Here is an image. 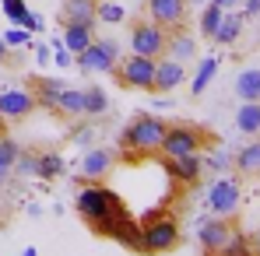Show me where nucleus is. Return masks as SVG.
<instances>
[{
  "label": "nucleus",
  "mask_w": 260,
  "mask_h": 256,
  "mask_svg": "<svg viewBox=\"0 0 260 256\" xmlns=\"http://www.w3.org/2000/svg\"><path fill=\"white\" fill-rule=\"evenodd\" d=\"M162 137H166V123L158 116H148L144 113V116L130 120V127L123 130L120 144H123V151H130V155H155L162 148Z\"/></svg>",
  "instance_id": "1"
},
{
  "label": "nucleus",
  "mask_w": 260,
  "mask_h": 256,
  "mask_svg": "<svg viewBox=\"0 0 260 256\" xmlns=\"http://www.w3.org/2000/svg\"><path fill=\"white\" fill-rule=\"evenodd\" d=\"M74 207H78V214L85 217L88 225H99L102 217L123 211V204L116 200V193L106 190V186H81L78 197H74Z\"/></svg>",
  "instance_id": "2"
},
{
  "label": "nucleus",
  "mask_w": 260,
  "mask_h": 256,
  "mask_svg": "<svg viewBox=\"0 0 260 256\" xmlns=\"http://www.w3.org/2000/svg\"><path fill=\"white\" fill-rule=\"evenodd\" d=\"M179 246V225L169 214H158L155 221L141 225V253H169Z\"/></svg>",
  "instance_id": "3"
},
{
  "label": "nucleus",
  "mask_w": 260,
  "mask_h": 256,
  "mask_svg": "<svg viewBox=\"0 0 260 256\" xmlns=\"http://www.w3.org/2000/svg\"><path fill=\"white\" fill-rule=\"evenodd\" d=\"M116 60H120V43L116 39H95L88 49H81L74 56V63L85 74H113L116 70Z\"/></svg>",
  "instance_id": "4"
},
{
  "label": "nucleus",
  "mask_w": 260,
  "mask_h": 256,
  "mask_svg": "<svg viewBox=\"0 0 260 256\" xmlns=\"http://www.w3.org/2000/svg\"><path fill=\"white\" fill-rule=\"evenodd\" d=\"M113 74L120 78V85H123V88H144V91H151L155 60H151V56H141V53H130L127 60H120V63H116V70H113Z\"/></svg>",
  "instance_id": "5"
},
{
  "label": "nucleus",
  "mask_w": 260,
  "mask_h": 256,
  "mask_svg": "<svg viewBox=\"0 0 260 256\" xmlns=\"http://www.w3.org/2000/svg\"><path fill=\"white\" fill-rule=\"evenodd\" d=\"M166 39H169V28H162L155 21H137L130 28V49L141 56H151V60L166 53Z\"/></svg>",
  "instance_id": "6"
},
{
  "label": "nucleus",
  "mask_w": 260,
  "mask_h": 256,
  "mask_svg": "<svg viewBox=\"0 0 260 256\" xmlns=\"http://www.w3.org/2000/svg\"><path fill=\"white\" fill-rule=\"evenodd\" d=\"M239 182L236 179H229V175H221V179H215L211 186H208V211L215 214V217H232V214L239 211Z\"/></svg>",
  "instance_id": "7"
},
{
  "label": "nucleus",
  "mask_w": 260,
  "mask_h": 256,
  "mask_svg": "<svg viewBox=\"0 0 260 256\" xmlns=\"http://www.w3.org/2000/svg\"><path fill=\"white\" fill-rule=\"evenodd\" d=\"M201 144H204V133L197 127H186V123H179V127H166V137H162V155L166 158H179V155H190V151H201Z\"/></svg>",
  "instance_id": "8"
},
{
  "label": "nucleus",
  "mask_w": 260,
  "mask_h": 256,
  "mask_svg": "<svg viewBox=\"0 0 260 256\" xmlns=\"http://www.w3.org/2000/svg\"><path fill=\"white\" fill-rule=\"evenodd\" d=\"M236 228L229 225V217H208V221H201L197 225V242H201V249L208 256H215L225 242H229V235H232Z\"/></svg>",
  "instance_id": "9"
},
{
  "label": "nucleus",
  "mask_w": 260,
  "mask_h": 256,
  "mask_svg": "<svg viewBox=\"0 0 260 256\" xmlns=\"http://www.w3.org/2000/svg\"><path fill=\"white\" fill-rule=\"evenodd\" d=\"M36 109V95L25 88H4L0 91V120H21Z\"/></svg>",
  "instance_id": "10"
},
{
  "label": "nucleus",
  "mask_w": 260,
  "mask_h": 256,
  "mask_svg": "<svg viewBox=\"0 0 260 256\" xmlns=\"http://www.w3.org/2000/svg\"><path fill=\"white\" fill-rule=\"evenodd\" d=\"M186 0H148V14H151V21L155 25H162V28H179L183 21H186Z\"/></svg>",
  "instance_id": "11"
},
{
  "label": "nucleus",
  "mask_w": 260,
  "mask_h": 256,
  "mask_svg": "<svg viewBox=\"0 0 260 256\" xmlns=\"http://www.w3.org/2000/svg\"><path fill=\"white\" fill-rule=\"evenodd\" d=\"M183 78H186V63H179V60H173V56H166V60H158V56H155V78H151V91L169 95L173 88L183 85Z\"/></svg>",
  "instance_id": "12"
},
{
  "label": "nucleus",
  "mask_w": 260,
  "mask_h": 256,
  "mask_svg": "<svg viewBox=\"0 0 260 256\" xmlns=\"http://www.w3.org/2000/svg\"><path fill=\"white\" fill-rule=\"evenodd\" d=\"M166 169L176 182H197L201 172H204V158H201V151H190V155H179V158H166Z\"/></svg>",
  "instance_id": "13"
},
{
  "label": "nucleus",
  "mask_w": 260,
  "mask_h": 256,
  "mask_svg": "<svg viewBox=\"0 0 260 256\" xmlns=\"http://www.w3.org/2000/svg\"><path fill=\"white\" fill-rule=\"evenodd\" d=\"M162 56H173L179 63H186V60L197 56V39H193L190 32H183V25H179V28H173V35L166 39V53H162Z\"/></svg>",
  "instance_id": "14"
},
{
  "label": "nucleus",
  "mask_w": 260,
  "mask_h": 256,
  "mask_svg": "<svg viewBox=\"0 0 260 256\" xmlns=\"http://www.w3.org/2000/svg\"><path fill=\"white\" fill-rule=\"evenodd\" d=\"M113 169V151H106V148H88L85 158H81V175L85 179H102V175H109Z\"/></svg>",
  "instance_id": "15"
},
{
  "label": "nucleus",
  "mask_w": 260,
  "mask_h": 256,
  "mask_svg": "<svg viewBox=\"0 0 260 256\" xmlns=\"http://www.w3.org/2000/svg\"><path fill=\"white\" fill-rule=\"evenodd\" d=\"M60 21L63 25H95V0H63Z\"/></svg>",
  "instance_id": "16"
},
{
  "label": "nucleus",
  "mask_w": 260,
  "mask_h": 256,
  "mask_svg": "<svg viewBox=\"0 0 260 256\" xmlns=\"http://www.w3.org/2000/svg\"><path fill=\"white\" fill-rule=\"evenodd\" d=\"M232 165L239 175H260V137H253L250 144H243L232 155Z\"/></svg>",
  "instance_id": "17"
},
{
  "label": "nucleus",
  "mask_w": 260,
  "mask_h": 256,
  "mask_svg": "<svg viewBox=\"0 0 260 256\" xmlns=\"http://www.w3.org/2000/svg\"><path fill=\"white\" fill-rule=\"evenodd\" d=\"M95 43V25H63V46L78 56L81 49Z\"/></svg>",
  "instance_id": "18"
},
{
  "label": "nucleus",
  "mask_w": 260,
  "mask_h": 256,
  "mask_svg": "<svg viewBox=\"0 0 260 256\" xmlns=\"http://www.w3.org/2000/svg\"><path fill=\"white\" fill-rule=\"evenodd\" d=\"M239 32H243V14H236V11H225L211 39H215L218 46H232L236 39H239Z\"/></svg>",
  "instance_id": "19"
},
{
  "label": "nucleus",
  "mask_w": 260,
  "mask_h": 256,
  "mask_svg": "<svg viewBox=\"0 0 260 256\" xmlns=\"http://www.w3.org/2000/svg\"><path fill=\"white\" fill-rule=\"evenodd\" d=\"M236 95L239 102H260V67H246L236 78Z\"/></svg>",
  "instance_id": "20"
},
{
  "label": "nucleus",
  "mask_w": 260,
  "mask_h": 256,
  "mask_svg": "<svg viewBox=\"0 0 260 256\" xmlns=\"http://www.w3.org/2000/svg\"><path fill=\"white\" fill-rule=\"evenodd\" d=\"M63 81L60 78H43V81H36V105H43V109H49V113H56V98H60V91H63Z\"/></svg>",
  "instance_id": "21"
},
{
  "label": "nucleus",
  "mask_w": 260,
  "mask_h": 256,
  "mask_svg": "<svg viewBox=\"0 0 260 256\" xmlns=\"http://www.w3.org/2000/svg\"><path fill=\"white\" fill-rule=\"evenodd\" d=\"M215 74H218V56H215V53L201 56L197 74H193V81H190V91H193V95H204V91H208V85L215 81Z\"/></svg>",
  "instance_id": "22"
},
{
  "label": "nucleus",
  "mask_w": 260,
  "mask_h": 256,
  "mask_svg": "<svg viewBox=\"0 0 260 256\" xmlns=\"http://www.w3.org/2000/svg\"><path fill=\"white\" fill-rule=\"evenodd\" d=\"M236 127L246 137H260V102H243L236 113Z\"/></svg>",
  "instance_id": "23"
},
{
  "label": "nucleus",
  "mask_w": 260,
  "mask_h": 256,
  "mask_svg": "<svg viewBox=\"0 0 260 256\" xmlns=\"http://www.w3.org/2000/svg\"><path fill=\"white\" fill-rule=\"evenodd\" d=\"M56 113H63V116H85V91L67 85L60 91V98H56Z\"/></svg>",
  "instance_id": "24"
},
{
  "label": "nucleus",
  "mask_w": 260,
  "mask_h": 256,
  "mask_svg": "<svg viewBox=\"0 0 260 256\" xmlns=\"http://www.w3.org/2000/svg\"><path fill=\"white\" fill-rule=\"evenodd\" d=\"M127 18V7L116 4V0H95V21H106V25H120Z\"/></svg>",
  "instance_id": "25"
},
{
  "label": "nucleus",
  "mask_w": 260,
  "mask_h": 256,
  "mask_svg": "<svg viewBox=\"0 0 260 256\" xmlns=\"http://www.w3.org/2000/svg\"><path fill=\"white\" fill-rule=\"evenodd\" d=\"M63 172H67V162H63L60 151H46V155H39V175H43V179H60Z\"/></svg>",
  "instance_id": "26"
},
{
  "label": "nucleus",
  "mask_w": 260,
  "mask_h": 256,
  "mask_svg": "<svg viewBox=\"0 0 260 256\" xmlns=\"http://www.w3.org/2000/svg\"><path fill=\"white\" fill-rule=\"evenodd\" d=\"M109 109V95H106V88L91 85L85 88V116H102Z\"/></svg>",
  "instance_id": "27"
},
{
  "label": "nucleus",
  "mask_w": 260,
  "mask_h": 256,
  "mask_svg": "<svg viewBox=\"0 0 260 256\" xmlns=\"http://www.w3.org/2000/svg\"><path fill=\"white\" fill-rule=\"evenodd\" d=\"M18 151H21V148H18V144H14L11 137H0V182H7V179H11Z\"/></svg>",
  "instance_id": "28"
},
{
  "label": "nucleus",
  "mask_w": 260,
  "mask_h": 256,
  "mask_svg": "<svg viewBox=\"0 0 260 256\" xmlns=\"http://www.w3.org/2000/svg\"><path fill=\"white\" fill-rule=\"evenodd\" d=\"M215 256H257V249L250 246V239H246L243 232H232V235H229V242H225Z\"/></svg>",
  "instance_id": "29"
},
{
  "label": "nucleus",
  "mask_w": 260,
  "mask_h": 256,
  "mask_svg": "<svg viewBox=\"0 0 260 256\" xmlns=\"http://www.w3.org/2000/svg\"><path fill=\"white\" fill-rule=\"evenodd\" d=\"M116 242L120 246H127V249H137L141 253V221H123V228L116 232Z\"/></svg>",
  "instance_id": "30"
},
{
  "label": "nucleus",
  "mask_w": 260,
  "mask_h": 256,
  "mask_svg": "<svg viewBox=\"0 0 260 256\" xmlns=\"http://www.w3.org/2000/svg\"><path fill=\"white\" fill-rule=\"evenodd\" d=\"M221 14H225V11H221L218 4H208V7L201 11V35H204V39H211V35H215V28H218V21H221Z\"/></svg>",
  "instance_id": "31"
},
{
  "label": "nucleus",
  "mask_w": 260,
  "mask_h": 256,
  "mask_svg": "<svg viewBox=\"0 0 260 256\" xmlns=\"http://www.w3.org/2000/svg\"><path fill=\"white\" fill-rule=\"evenodd\" d=\"M4 43H7V49H18V46H32V32H25L21 25H11V28L4 32Z\"/></svg>",
  "instance_id": "32"
},
{
  "label": "nucleus",
  "mask_w": 260,
  "mask_h": 256,
  "mask_svg": "<svg viewBox=\"0 0 260 256\" xmlns=\"http://www.w3.org/2000/svg\"><path fill=\"white\" fill-rule=\"evenodd\" d=\"M14 172H18V175H39V155H25V151H18V158H14Z\"/></svg>",
  "instance_id": "33"
},
{
  "label": "nucleus",
  "mask_w": 260,
  "mask_h": 256,
  "mask_svg": "<svg viewBox=\"0 0 260 256\" xmlns=\"http://www.w3.org/2000/svg\"><path fill=\"white\" fill-rule=\"evenodd\" d=\"M0 11H4V18H7L11 25H18V21L25 18L28 4H25V0H0Z\"/></svg>",
  "instance_id": "34"
},
{
  "label": "nucleus",
  "mask_w": 260,
  "mask_h": 256,
  "mask_svg": "<svg viewBox=\"0 0 260 256\" xmlns=\"http://www.w3.org/2000/svg\"><path fill=\"white\" fill-rule=\"evenodd\" d=\"M49 49H53V63L56 67H71L74 63V53L63 46V39H49Z\"/></svg>",
  "instance_id": "35"
},
{
  "label": "nucleus",
  "mask_w": 260,
  "mask_h": 256,
  "mask_svg": "<svg viewBox=\"0 0 260 256\" xmlns=\"http://www.w3.org/2000/svg\"><path fill=\"white\" fill-rule=\"evenodd\" d=\"M204 165H211V169H215V172H229V169H232V155L218 148V151H215V155H211V158H208V162H204Z\"/></svg>",
  "instance_id": "36"
},
{
  "label": "nucleus",
  "mask_w": 260,
  "mask_h": 256,
  "mask_svg": "<svg viewBox=\"0 0 260 256\" xmlns=\"http://www.w3.org/2000/svg\"><path fill=\"white\" fill-rule=\"evenodd\" d=\"M74 144L88 151V144H95V130H91V127H78V130H74Z\"/></svg>",
  "instance_id": "37"
},
{
  "label": "nucleus",
  "mask_w": 260,
  "mask_h": 256,
  "mask_svg": "<svg viewBox=\"0 0 260 256\" xmlns=\"http://www.w3.org/2000/svg\"><path fill=\"white\" fill-rule=\"evenodd\" d=\"M18 25H21L25 32H43V18H39V14H32V11H25V18H21Z\"/></svg>",
  "instance_id": "38"
},
{
  "label": "nucleus",
  "mask_w": 260,
  "mask_h": 256,
  "mask_svg": "<svg viewBox=\"0 0 260 256\" xmlns=\"http://www.w3.org/2000/svg\"><path fill=\"white\" fill-rule=\"evenodd\" d=\"M32 53H36V63H53V49H49V43L46 46H32Z\"/></svg>",
  "instance_id": "39"
},
{
  "label": "nucleus",
  "mask_w": 260,
  "mask_h": 256,
  "mask_svg": "<svg viewBox=\"0 0 260 256\" xmlns=\"http://www.w3.org/2000/svg\"><path fill=\"white\" fill-rule=\"evenodd\" d=\"M243 14H246V18L260 14V0H243Z\"/></svg>",
  "instance_id": "40"
},
{
  "label": "nucleus",
  "mask_w": 260,
  "mask_h": 256,
  "mask_svg": "<svg viewBox=\"0 0 260 256\" xmlns=\"http://www.w3.org/2000/svg\"><path fill=\"white\" fill-rule=\"evenodd\" d=\"M158 214H166V211H162V207H151V211H144V214H141V225H144V221H155Z\"/></svg>",
  "instance_id": "41"
},
{
  "label": "nucleus",
  "mask_w": 260,
  "mask_h": 256,
  "mask_svg": "<svg viewBox=\"0 0 260 256\" xmlns=\"http://www.w3.org/2000/svg\"><path fill=\"white\" fill-rule=\"evenodd\" d=\"M211 4H218L221 11H232V7H236V4H243V0H211Z\"/></svg>",
  "instance_id": "42"
},
{
  "label": "nucleus",
  "mask_w": 260,
  "mask_h": 256,
  "mask_svg": "<svg viewBox=\"0 0 260 256\" xmlns=\"http://www.w3.org/2000/svg\"><path fill=\"white\" fill-rule=\"evenodd\" d=\"M155 109H173V98H166V95H162V98L155 102Z\"/></svg>",
  "instance_id": "43"
},
{
  "label": "nucleus",
  "mask_w": 260,
  "mask_h": 256,
  "mask_svg": "<svg viewBox=\"0 0 260 256\" xmlns=\"http://www.w3.org/2000/svg\"><path fill=\"white\" fill-rule=\"evenodd\" d=\"M0 60H7V43H4V35H0Z\"/></svg>",
  "instance_id": "44"
},
{
  "label": "nucleus",
  "mask_w": 260,
  "mask_h": 256,
  "mask_svg": "<svg viewBox=\"0 0 260 256\" xmlns=\"http://www.w3.org/2000/svg\"><path fill=\"white\" fill-rule=\"evenodd\" d=\"M21 256H39V253H36V246H28V249H25Z\"/></svg>",
  "instance_id": "45"
},
{
  "label": "nucleus",
  "mask_w": 260,
  "mask_h": 256,
  "mask_svg": "<svg viewBox=\"0 0 260 256\" xmlns=\"http://www.w3.org/2000/svg\"><path fill=\"white\" fill-rule=\"evenodd\" d=\"M186 4H204V0H186Z\"/></svg>",
  "instance_id": "46"
},
{
  "label": "nucleus",
  "mask_w": 260,
  "mask_h": 256,
  "mask_svg": "<svg viewBox=\"0 0 260 256\" xmlns=\"http://www.w3.org/2000/svg\"><path fill=\"white\" fill-rule=\"evenodd\" d=\"M257 256H260V239H257Z\"/></svg>",
  "instance_id": "47"
}]
</instances>
